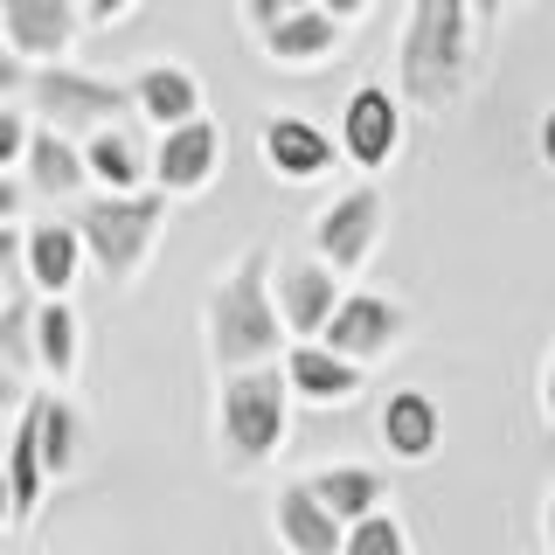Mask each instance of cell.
Wrapping results in <instances>:
<instances>
[{
	"label": "cell",
	"instance_id": "5",
	"mask_svg": "<svg viewBox=\"0 0 555 555\" xmlns=\"http://www.w3.org/2000/svg\"><path fill=\"white\" fill-rule=\"evenodd\" d=\"M8 98H22L42 126H56L69 139H91L98 126H118V118H139L132 112V83L126 77H98V69H77V63H14L0 69Z\"/></svg>",
	"mask_w": 555,
	"mask_h": 555
},
{
	"label": "cell",
	"instance_id": "11",
	"mask_svg": "<svg viewBox=\"0 0 555 555\" xmlns=\"http://www.w3.org/2000/svg\"><path fill=\"white\" fill-rule=\"evenodd\" d=\"M83 28H91L83 0H0V42L14 63H69Z\"/></svg>",
	"mask_w": 555,
	"mask_h": 555
},
{
	"label": "cell",
	"instance_id": "1",
	"mask_svg": "<svg viewBox=\"0 0 555 555\" xmlns=\"http://www.w3.org/2000/svg\"><path fill=\"white\" fill-rule=\"evenodd\" d=\"M202 347H208V369L216 375L285 361L292 326L278 312V250L271 243H243L236 264L216 271V285L202 299Z\"/></svg>",
	"mask_w": 555,
	"mask_h": 555
},
{
	"label": "cell",
	"instance_id": "18",
	"mask_svg": "<svg viewBox=\"0 0 555 555\" xmlns=\"http://www.w3.org/2000/svg\"><path fill=\"white\" fill-rule=\"evenodd\" d=\"M83 160H91L98 195H139V188H153V126H139V118L98 126L83 139Z\"/></svg>",
	"mask_w": 555,
	"mask_h": 555
},
{
	"label": "cell",
	"instance_id": "10",
	"mask_svg": "<svg viewBox=\"0 0 555 555\" xmlns=\"http://www.w3.org/2000/svg\"><path fill=\"white\" fill-rule=\"evenodd\" d=\"M257 160H264L271 181L285 188H312L334 173V160H347L340 153V132H326L320 118L306 112H271L264 126H257Z\"/></svg>",
	"mask_w": 555,
	"mask_h": 555
},
{
	"label": "cell",
	"instance_id": "4",
	"mask_svg": "<svg viewBox=\"0 0 555 555\" xmlns=\"http://www.w3.org/2000/svg\"><path fill=\"white\" fill-rule=\"evenodd\" d=\"M167 208L173 195H160V188H139V195H98L91 188L83 202H69V222H77L83 250H91V271L112 292H132L146 278L153 243L167 230Z\"/></svg>",
	"mask_w": 555,
	"mask_h": 555
},
{
	"label": "cell",
	"instance_id": "6",
	"mask_svg": "<svg viewBox=\"0 0 555 555\" xmlns=\"http://www.w3.org/2000/svg\"><path fill=\"white\" fill-rule=\"evenodd\" d=\"M340 153H347V167L361 173V181H375V173H389L396 160H403V139H410V98L396 91V83H354L340 104Z\"/></svg>",
	"mask_w": 555,
	"mask_h": 555
},
{
	"label": "cell",
	"instance_id": "27",
	"mask_svg": "<svg viewBox=\"0 0 555 555\" xmlns=\"http://www.w3.org/2000/svg\"><path fill=\"white\" fill-rule=\"evenodd\" d=\"M83 8H91L98 28H118V22H132V14H139V0H83Z\"/></svg>",
	"mask_w": 555,
	"mask_h": 555
},
{
	"label": "cell",
	"instance_id": "28",
	"mask_svg": "<svg viewBox=\"0 0 555 555\" xmlns=\"http://www.w3.org/2000/svg\"><path fill=\"white\" fill-rule=\"evenodd\" d=\"M534 396H542V416H548V430H555V340H548V354H542V382H534Z\"/></svg>",
	"mask_w": 555,
	"mask_h": 555
},
{
	"label": "cell",
	"instance_id": "23",
	"mask_svg": "<svg viewBox=\"0 0 555 555\" xmlns=\"http://www.w3.org/2000/svg\"><path fill=\"white\" fill-rule=\"evenodd\" d=\"M83 369V320L69 299H42L35 306V375L42 382H63Z\"/></svg>",
	"mask_w": 555,
	"mask_h": 555
},
{
	"label": "cell",
	"instance_id": "17",
	"mask_svg": "<svg viewBox=\"0 0 555 555\" xmlns=\"http://www.w3.org/2000/svg\"><path fill=\"white\" fill-rule=\"evenodd\" d=\"M83 271H91V250H83L77 222H69V216H42V222H28L22 278H28L35 292H42V299H69Z\"/></svg>",
	"mask_w": 555,
	"mask_h": 555
},
{
	"label": "cell",
	"instance_id": "21",
	"mask_svg": "<svg viewBox=\"0 0 555 555\" xmlns=\"http://www.w3.org/2000/svg\"><path fill=\"white\" fill-rule=\"evenodd\" d=\"M22 188H28V195H42V202H83L98 188L91 181V160H83V139L42 126V132H35V146H28V160H22Z\"/></svg>",
	"mask_w": 555,
	"mask_h": 555
},
{
	"label": "cell",
	"instance_id": "25",
	"mask_svg": "<svg viewBox=\"0 0 555 555\" xmlns=\"http://www.w3.org/2000/svg\"><path fill=\"white\" fill-rule=\"evenodd\" d=\"M340 555H416V542H410L403 514L382 507V514H369V520H354V528H347V548Z\"/></svg>",
	"mask_w": 555,
	"mask_h": 555
},
{
	"label": "cell",
	"instance_id": "14",
	"mask_svg": "<svg viewBox=\"0 0 555 555\" xmlns=\"http://www.w3.org/2000/svg\"><path fill=\"white\" fill-rule=\"evenodd\" d=\"M132 112H139V126H153V132H167V126H188V118H202L208 112V91H202V77L188 69L181 56H146V63H132Z\"/></svg>",
	"mask_w": 555,
	"mask_h": 555
},
{
	"label": "cell",
	"instance_id": "16",
	"mask_svg": "<svg viewBox=\"0 0 555 555\" xmlns=\"http://www.w3.org/2000/svg\"><path fill=\"white\" fill-rule=\"evenodd\" d=\"M271 542H278V555H340L347 520L326 507L306 479H285L278 500H271Z\"/></svg>",
	"mask_w": 555,
	"mask_h": 555
},
{
	"label": "cell",
	"instance_id": "20",
	"mask_svg": "<svg viewBox=\"0 0 555 555\" xmlns=\"http://www.w3.org/2000/svg\"><path fill=\"white\" fill-rule=\"evenodd\" d=\"M375 438L396 465H424L444 444V410L430 389H389V403L375 410Z\"/></svg>",
	"mask_w": 555,
	"mask_h": 555
},
{
	"label": "cell",
	"instance_id": "26",
	"mask_svg": "<svg viewBox=\"0 0 555 555\" xmlns=\"http://www.w3.org/2000/svg\"><path fill=\"white\" fill-rule=\"evenodd\" d=\"M236 8H243V28H250V35H264L271 22H285V14L312 8V0H236Z\"/></svg>",
	"mask_w": 555,
	"mask_h": 555
},
{
	"label": "cell",
	"instance_id": "7",
	"mask_svg": "<svg viewBox=\"0 0 555 555\" xmlns=\"http://www.w3.org/2000/svg\"><path fill=\"white\" fill-rule=\"evenodd\" d=\"M382 236H389V195H382L375 181H354L340 188L334 202L312 208V257H326L334 271H369Z\"/></svg>",
	"mask_w": 555,
	"mask_h": 555
},
{
	"label": "cell",
	"instance_id": "32",
	"mask_svg": "<svg viewBox=\"0 0 555 555\" xmlns=\"http://www.w3.org/2000/svg\"><path fill=\"white\" fill-rule=\"evenodd\" d=\"M542 548L555 555V486H548V493H542Z\"/></svg>",
	"mask_w": 555,
	"mask_h": 555
},
{
	"label": "cell",
	"instance_id": "8",
	"mask_svg": "<svg viewBox=\"0 0 555 555\" xmlns=\"http://www.w3.org/2000/svg\"><path fill=\"white\" fill-rule=\"evenodd\" d=\"M222 167H230V132H222V118H188V126H167L153 132V188L173 202H195L208 188L222 181Z\"/></svg>",
	"mask_w": 555,
	"mask_h": 555
},
{
	"label": "cell",
	"instance_id": "29",
	"mask_svg": "<svg viewBox=\"0 0 555 555\" xmlns=\"http://www.w3.org/2000/svg\"><path fill=\"white\" fill-rule=\"evenodd\" d=\"M534 153H542V167L555 173V104L542 112V126H534Z\"/></svg>",
	"mask_w": 555,
	"mask_h": 555
},
{
	"label": "cell",
	"instance_id": "31",
	"mask_svg": "<svg viewBox=\"0 0 555 555\" xmlns=\"http://www.w3.org/2000/svg\"><path fill=\"white\" fill-rule=\"evenodd\" d=\"M514 8H520V0H479V22H486V35H493L500 22H507Z\"/></svg>",
	"mask_w": 555,
	"mask_h": 555
},
{
	"label": "cell",
	"instance_id": "24",
	"mask_svg": "<svg viewBox=\"0 0 555 555\" xmlns=\"http://www.w3.org/2000/svg\"><path fill=\"white\" fill-rule=\"evenodd\" d=\"M28 410H35V430H42L49 479H69V473H77V459H83V410L69 403L56 382H49V389H35Z\"/></svg>",
	"mask_w": 555,
	"mask_h": 555
},
{
	"label": "cell",
	"instance_id": "19",
	"mask_svg": "<svg viewBox=\"0 0 555 555\" xmlns=\"http://www.w3.org/2000/svg\"><path fill=\"white\" fill-rule=\"evenodd\" d=\"M285 375H292V396H299L306 410H347L361 389H369V369L334 354L326 340H292L285 347Z\"/></svg>",
	"mask_w": 555,
	"mask_h": 555
},
{
	"label": "cell",
	"instance_id": "13",
	"mask_svg": "<svg viewBox=\"0 0 555 555\" xmlns=\"http://www.w3.org/2000/svg\"><path fill=\"white\" fill-rule=\"evenodd\" d=\"M340 299H347V271H334L326 257H285L278 264V312H285L292 340H320L334 326Z\"/></svg>",
	"mask_w": 555,
	"mask_h": 555
},
{
	"label": "cell",
	"instance_id": "12",
	"mask_svg": "<svg viewBox=\"0 0 555 555\" xmlns=\"http://www.w3.org/2000/svg\"><path fill=\"white\" fill-rule=\"evenodd\" d=\"M49 493H56V479H49L42 430H35V410L22 396V410H14V424H8V451H0V507H8V534H28Z\"/></svg>",
	"mask_w": 555,
	"mask_h": 555
},
{
	"label": "cell",
	"instance_id": "3",
	"mask_svg": "<svg viewBox=\"0 0 555 555\" xmlns=\"http://www.w3.org/2000/svg\"><path fill=\"white\" fill-rule=\"evenodd\" d=\"M292 416H299V396H292L285 361L216 375V416H208L216 424L208 430L216 459L230 473H264V465H278V451L292 444Z\"/></svg>",
	"mask_w": 555,
	"mask_h": 555
},
{
	"label": "cell",
	"instance_id": "22",
	"mask_svg": "<svg viewBox=\"0 0 555 555\" xmlns=\"http://www.w3.org/2000/svg\"><path fill=\"white\" fill-rule=\"evenodd\" d=\"M306 486H312V493H320L326 507H334V514L347 520V528L389 507V473H382V465H369V459H334V465H312Z\"/></svg>",
	"mask_w": 555,
	"mask_h": 555
},
{
	"label": "cell",
	"instance_id": "30",
	"mask_svg": "<svg viewBox=\"0 0 555 555\" xmlns=\"http://www.w3.org/2000/svg\"><path fill=\"white\" fill-rule=\"evenodd\" d=\"M320 8H326V14H340V22L354 28V22H369V14H375V0H320Z\"/></svg>",
	"mask_w": 555,
	"mask_h": 555
},
{
	"label": "cell",
	"instance_id": "2",
	"mask_svg": "<svg viewBox=\"0 0 555 555\" xmlns=\"http://www.w3.org/2000/svg\"><path fill=\"white\" fill-rule=\"evenodd\" d=\"M479 0H410L403 35H396V91L410 98V112L444 118L459 112L465 91L479 77Z\"/></svg>",
	"mask_w": 555,
	"mask_h": 555
},
{
	"label": "cell",
	"instance_id": "9",
	"mask_svg": "<svg viewBox=\"0 0 555 555\" xmlns=\"http://www.w3.org/2000/svg\"><path fill=\"white\" fill-rule=\"evenodd\" d=\"M410 306L396 299V292H375V285H347V299L334 312V326H326V347L347 361H361V369H375V361H389L396 347L410 340Z\"/></svg>",
	"mask_w": 555,
	"mask_h": 555
},
{
	"label": "cell",
	"instance_id": "15",
	"mask_svg": "<svg viewBox=\"0 0 555 555\" xmlns=\"http://www.w3.org/2000/svg\"><path fill=\"white\" fill-rule=\"evenodd\" d=\"M340 49H347V22H340V14H326L320 0H312V8H299V14H285V22H271L264 35H257V56H264L271 69H292V77L334 63Z\"/></svg>",
	"mask_w": 555,
	"mask_h": 555
}]
</instances>
